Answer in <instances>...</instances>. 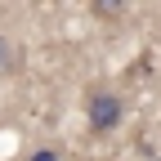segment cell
Segmentation results:
<instances>
[{"instance_id": "1", "label": "cell", "mask_w": 161, "mask_h": 161, "mask_svg": "<svg viewBox=\"0 0 161 161\" xmlns=\"http://www.w3.org/2000/svg\"><path fill=\"white\" fill-rule=\"evenodd\" d=\"M121 116H125V103H121L116 94L98 90V94L85 98V121H90V130H94V134H112V130L121 125Z\"/></svg>"}, {"instance_id": "2", "label": "cell", "mask_w": 161, "mask_h": 161, "mask_svg": "<svg viewBox=\"0 0 161 161\" xmlns=\"http://www.w3.org/2000/svg\"><path fill=\"white\" fill-rule=\"evenodd\" d=\"M18 67H23V49L9 36H0V72H18Z\"/></svg>"}, {"instance_id": "3", "label": "cell", "mask_w": 161, "mask_h": 161, "mask_svg": "<svg viewBox=\"0 0 161 161\" xmlns=\"http://www.w3.org/2000/svg\"><path fill=\"white\" fill-rule=\"evenodd\" d=\"M31 161H58V157H54V152H49V148H40V152H36V157H31Z\"/></svg>"}]
</instances>
